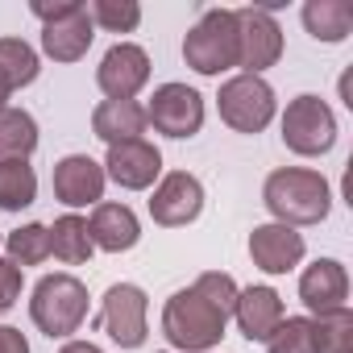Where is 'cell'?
<instances>
[{"label": "cell", "mask_w": 353, "mask_h": 353, "mask_svg": "<svg viewBox=\"0 0 353 353\" xmlns=\"http://www.w3.org/2000/svg\"><path fill=\"white\" fill-rule=\"evenodd\" d=\"M96 83L108 100H133L145 83H150V54L133 42H117L104 50L100 67H96Z\"/></svg>", "instance_id": "cell-11"}, {"label": "cell", "mask_w": 353, "mask_h": 353, "mask_svg": "<svg viewBox=\"0 0 353 353\" xmlns=\"http://www.w3.org/2000/svg\"><path fill=\"white\" fill-rule=\"evenodd\" d=\"M17 299H21V270L9 258H0V312H9Z\"/></svg>", "instance_id": "cell-30"}, {"label": "cell", "mask_w": 353, "mask_h": 353, "mask_svg": "<svg viewBox=\"0 0 353 353\" xmlns=\"http://www.w3.org/2000/svg\"><path fill=\"white\" fill-rule=\"evenodd\" d=\"M200 212H204V188H200L196 174H188V170L162 174L158 188H154V196H150V216H154V225H162V229H183V225H192Z\"/></svg>", "instance_id": "cell-10"}, {"label": "cell", "mask_w": 353, "mask_h": 353, "mask_svg": "<svg viewBox=\"0 0 353 353\" xmlns=\"http://www.w3.org/2000/svg\"><path fill=\"white\" fill-rule=\"evenodd\" d=\"M145 316H150V299L137 283H112L104 291L100 303V328L112 336V345L121 349H141L145 345Z\"/></svg>", "instance_id": "cell-9"}, {"label": "cell", "mask_w": 353, "mask_h": 353, "mask_svg": "<svg viewBox=\"0 0 353 353\" xmlns=\"http://www.w3.org/2000/svg\"><path fill=\"white\" fill-rule=\"evenodd\" d=\"M100 166H104V179H112L117 188L145 192V188H154V179L162 174V154H158V145H150L145 137H137V141L108 145V158Z\"/></svg>", "instance_id": "cell-12"}, {"label": "cell", "mask_w": 353, "mask_h": 353, "mask_svg": "<svg viewBox=\"0 0 353 353\" xmlns=\"http://www.w3.org/2000/svg\"><path fill=\"white\" fill-rule=\"evenodd\" d=\"M216 108H221V121L237 133H262L270 121H274V88L262 79V75H233L221 83V96H216Z\"/></svg>", "instance_id": "cell-5"}, {"label": "cell", "mask_w": 353, "mask_h": 353, "mask_svg": "<svg viewBox=\"0 0 353 353\" xmlns=\"http://www.w3.org/2000/svg\"><path fill=\"white\" fill-rule=\"evenodd\" d=\"M38 50L21 38H0V88H5L9 96L17 88H30L38 79Z\"/></svg>", "instance_id": "cell-23"}, {"label": "cell", "mask_w": 353, "mask_h": 353, "mask_svg": "<svg viewBox=\"0 0 353 353\" xmlns=\"http://www.w3.org/2000/svg\"><path fill=\"white\" fill-rule=\"evenodd\" d=\"M237 67L241 75H262L266 67H274L283 59V30L274 21L270 9L254 5V9H237Z\"/></svg>", "instance_id": "cell-7"}, {"label": "cell", "mask_w": 353, "mask_h": 353, "mask_svg": "<svg viewBox=\"0 0 353 353\" xmlns=\"http://www.w3.org/2000/svg\"><path fill=\"white\" fill-rule=\"evenodd\" d=\"M50 229V254L59 258V262H67V266H83L88 258H92V237H88V221L83 216H75V212H67V216H59L54 225H46Z\"/></svg>", "instance_id": "cell-22"}, {"label": "cell", "mask_w": 353, "mask_h": 353, "mask_svg": "<svg viewBox=\"0 0 353 353\" xmlns=\"http://www.w3.org/2000/svg\"><path fill=\"white\" fill-rule=\"evenodd\" d=\"M38 200V174L26 158L0 162V212H21Z\"/></svg>", "instance_id": "cell-24"}, {"label": "cell", "mask_w": 353, "mask_h": 353, "mask_svg": "<svg viewBox=\"0 0 353 353\" xmlns=\"http://www.w3.org/2000/svg\"><path fill=\"white\" fill-rule=\"evenodd\" d=\"M312 332H316V353H353V312H328V316H312Z\"/></svg>", "instance_id": "cell-26"}, {"label": "cell", "mask_w": 353, "mask_h": 353, "mask_svg": "<svg viewBox=\"0 0 353 353\" xmlns=\"http://www.w3.org/2000/svg\"><path fill=\"white\" fill-rule=\"evenodd\" d=\"M104 166L88 154H67L54 162V196L67 208H96L104 200Z\"/></svg>", "instance_id": "cell-13"}, {"label": "cell", "mask_w": 353, "mask_h": 353, "mask_svg": "<svg viewBox=\"0 0 353 353\" xmlns=\"http://www.w3.org/2000/svg\"><path fill=\"white\" fill-rule=\"evenodd\" d=\"M38 150V121L26 112V108H13L5 104L0 108V162H17Z\"/></svg>", "instance_id": "cell-21"}, {"label": "cell", "mask_w": 353, "mask_h": 353, "mask_svg": "<svg viewBox=\"0 0 353 353\" xmlns=\"http://www.w3.org/2000/svg\"><path fill=\"white\" fill-rule=\"evenodd\" d=\"M92 26L108 30V34H133L141 26V5H133V0H92V5H83Z\"/></svg>", "instance_id": "cell-27"}, {"label": "cell", "mask_w": 353, "mask_h": 353, "mask_svg": "<svg viewBox=\"0 0 353 353\" xmlns=\"http://www.w3.org/2000/svg\"><path fill=\"white\" fill-rule=\"evenodd\" d=\"M145 125H154L158 133L183 141L196 137L204 129V96L188 83H162L154 88L150 104H145Z\"/></svg>", "instance_id": "cell-8"}, {"label": "cell", "mask_w": 353, "mask_h": 353, "mask_svg": "<svg viewBox=\"0 0 353 353\" xmlns=\"http://www.w3.org/2000/svg\"><path fill=\"white\" fill-rule=\"evenodd\" d=\"M92 133L100 141H108V145L137 141L145 133V108L137 100H104L92 112Z\"/></svg>", "instance_id": "cell-19"}, {"label": "cell", "mask_w": 353, "mask_h": 353, "mask_svg": "<svg viewBox=\"0 0 353 353\" xmlns=\"http://www.w3.org/2000/svg\"><path fill=\"white\" fill-rule=\"evenodd\" d=\"M303 30L316 42H345L353 34V9L345 0H307L303 5Z\"/></svg>", "instance_id": "cell-20"}, {"label": "cell", "mask_w": 353, "mask_h": 353, "mask_svg": "<svg viewBox=\"0 0 353 353\" xmlns=\"http://www.w3.org/2000/svg\"><path fill=\"white\" fill-rule=\"evenodd\" d=\"M299 299L312 316H328L349 307V274L336 258H316L303 274H299Z\"/></svg>", "instance_id": "cell-15"}, {"label": "cell", "mask_w": 353, "mask_h": 353, "mask_svg": "<svg viewBox=\"0 0 353 353\" xmlns=\"http://www.w3.org/2000/svg\"><path fill=\"white\" fill-rule=\"evenodd\" d=\"M88 237H92L96 250L125 254L141 241V225H137L129 204H96L92 216H88Z\"/></svg>", "instance_id": "cell-18"}, {"label": "cell", "mask_w": 353, "mask_h": 353, "mask_svg": "<svg viewBox=\"0 0 353 353\" xmlns=\"http://www.w3.org/2000/svg\"><path fill=\"white\" fill-rule=\"evenodd\" d=\"M229 316L212 307L196 287L174 291L162 307V336L179 349V353H212L225 336Z\"/></svg>", "instance_id": "cell-2"}, {"label": "cell", "mask_w": 353, "mask_h": 353, "mask_svg": "<svg viewBox=\"0 0 353 353\" xmlns=\"http://www.w3.org/2000/svg\"><path fill=\"white\" fill-rule=\"evenodd\" d=\"M192 287H196V291H200L212 307H221L225 316H233V303H237V291H241L233 274H225V270H204Z\"/></svg>", "instance_id": "cell-29"}, {"label": "cell", "mask_w": 353, "mask_h": 353, "mask_svg": "<svg viewBox=\"0 0 353 353\" xmlns=\"http://www.w3.org/2000/svg\"><path fill=\"white\" fill-rule=\"evenodd\" d=\"M332 141H336L332 108L312 92L295 96L287 104V112H283V145L291 154H299V158H320V154L332 150Z\"/></svg>", "instance_id": "cell-6"}, {"label": "cell", "mask_w": 353, "mask_h": 353, "mask_svg": "<svg viewBox=\"0 0 353 353\" xmlns=\"http://www.w3.org/2000/svg\"><path fill=\"white\" fill-rule=\"evenodd\" d=\"M5 100H9V92H5V88H0V108H5Z\"/></svg>", "instance_id": "cell-33"}, {"label": "cell", "mask_w": 353, "mask_h": 353, "mask_svg": "<svg viewBox=\"0 0 353 353\" xmlns=\"http://www.w3.org/2000/svg\"><path fill=\"white\" fill-rule=\"evenodd\" d=\"M266 353H316L312 316H283V324L266 336Z\"/></svg>", "instance_id": "cell-28"}, {"label": "cell", "mask_w": 353, "mask_h": 353, "mask_svg": "<svg viewBox=\"0 0 353 353\" xmlns=\"http://www.w3.org/2000/svg\"><path fill=\"white\" fill-rule=\"evenodd\" d=\"M233 316H237V328L245 341L266 345V336L283 324V295L274 287H245V291H237Z\"/></svg>", "instance_id": "cell-17"}, {"label": "cell", "mask_w": 353, "mask_h": 353, "mask_svg": "<svg viewBox=\"0 0 353 353\" xmlns=\"http://www.w3.org/2000/svg\"><path fill=\"white\" fill-rule=\"evenodd\" d=\"M303 254H307L303 233L291 229V225L270 221V225H254V233H250V258H254V266L266 270V274H287V270H295V266L303 262Z\"/></svg>", "instance_id": "cell-14"}, {"label": "cell", "mask_w": 353, "mask_h": 353, "mask_svg": "<svg viewBox=\"0 0 353 353\" xmlns=\"http://www.w3.org/2000/svg\"><path fill=\"white\" fill-rule=\"evenodd\" d=\"M59 353H104L100 345H92V341H67Z\"/></svg>", "instance_id": "cell-32"}, {"label": "cell", "mask_w": 353, "mask_h": 353, "mask_svg": "<svg viewBox=\"0 0 353 353\" xmlns=\"http://www.w3.org/2000/svg\"><path fill=\"white\" fill-rule=\"evenodd\" d=\"M92 38H96V26H92V17H88V9L79 5V0L63 17L42 26V50L54 63H79L88 54V46H92Z\"/></svg>", "instance_id": "cell-16"}, {"label": "cell", "mask_w": 353, "mask_h": 353, "mask_svg": "<svg viewBox=\"0 0 353 353\" xmlns=\"http://www.w3.org/2000/svg\"><path fill=\"white\" fill-rule=\"evenodd\" d=\"M0 245H5V237H0Z\"/></svg>", "instance_id": "cell-34"}, {"label": "cell", "mask_w": 353, "mask_h": 353, "mask_svg": "<svg viewBox=\"0 0 353 353\" xmlns=\"http://www.w3.org/2000/svg\"><path fill=\"white\" fill-rule=\"evenodd\" d=\"M30 316L34 324L54 341V336H71L79 332V324L88 320V287L75 274H46L34 287L30 299Z\"/></svg>", "instance_id": "cell-3"}, {"label": "cell", "mask_w": 353, "mask_h": 353, "mask_svg": "<svg viewBox=\"0 0 353 353\" xmlns=\"http://www.w3.org/2000/svg\"><path fill=\"white\" fill-rule=\"evenodd\" d=\"M0 353H30V341L21 328L13 324H0Z\"/></svg>", "instance_id": "cell-31"}, {"label": "cell", "mask_w": 353, "mask_h": 353, "mask_svg": "<svg viewBox=\"0 0 353 353\" xmlns=\"http://www.w3.org/2000/svg\"><path fill=\"white\" fill-rule=\"evenodd\" d=\"M5 258H9L17 270L46 262V258H50V229H46V225H38V221H34V225L13 229V233L5 237Z\"/></svg>", "instance_id": "cell-25"}, {"label": "cell", "mask_w": 353, "mask_h": 353, "mask_svg": "<svg viewBox=\"0 0 353 353\" xmlns=\"http://www.w3.org/2000/svg\"><path fill=\"white\" fill-rule=\"evenodd\" d=\"M183 59L200 75H221L237 67V21L229 9H208L183 38Z\"/></svg>", "instance_id": "cell-4"}, {"label": "cell", "mask_w": 353, "mask_h": 353, "mask_svg": "<svg viewBox=\"0 0 353 353\" xmlns=\"http://www.w3.org/2000/svg\"><path fill=\"white\" fill-rule=\"evenodd\" d=\"M262 204L270 208V216L279 225H320L332 208V192L328 179L320 170L307 166H279L266 174V188H262Z\"/></svg>", "instance_id": "cell-1"}]
</instances>
